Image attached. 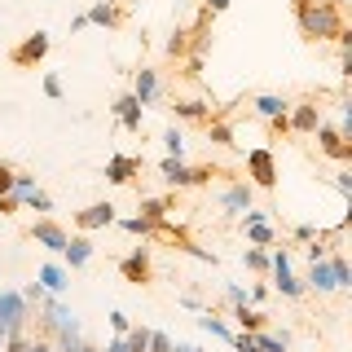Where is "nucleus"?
<instances>
[{
    "label": "nucleus",
    "instance_id": "nucleus-1",
    "mask_svg": "<svg viewBox=\"0 0 352 352\" xmlns=\"http://www.w3.org/2000/svg\"><path fill=\"white\" fill-rule=\"evenodd\" d=\"M295 5V22H300L304 40H339L344 36V9H339V0H291Z\"/></svg>",
    "mask_w": 352,
    "mask_h": 352
},
{
    "label": "nucleus",
    "instance_id": "nucleus-2",
    "mask_svg": "<svg viewBox=\"0 0 352 352\" xmlns=\"http://www.w3.org/2000/svg\"><path fill=\"white\" fill-rule=\"evenodd\" d=\"M159 176L172 190H198V185H212V176H225V168H190L185 159H163Z\"/></svg>",
    "mask_w": 352,
    "mask_h": 352
},
{
    "label": "nucleus",
    "instance_id": "nucleus-3",
    "mask_svg": "<svg viewBox=\"0 0 352 352\" xmlns=\"http://www.w3.org/2000/svg\"><path fill=\"white\" fill-rule=\"evenodd\" d=\"M247 176H251V185L256 190H273L278 185V159H273V150H247Z\"/></svg>",
    "mask_w": 352,
    "mask_h": 352
},
{
    "label": "nucleus",
    "instance_id": "nucleus-4",
    "mask_svg": "<svg viewBox=\"0 0 352 352\" xmlns=\"http://www.w3.org/2000/svg\"><path fill=\"white\" fill-rule=\"evenodd\" d=\"M27 317H31V308H27L22 295L0 291V330H5V339L9 335H22V330H27Z\"/></svg>",
    "mask_w": 352,
    "mask_h": 352
},
{
    "label": "nucleus",
    "instance_id": "nucleus-5",
    "mask_svg": "<svg viewBox=\"0 0 352 352\" xmlns=\"http://www.w3.org/2000/svg\"><path fill=\"white\" fill-rule=\"evenodd\" d=\"M269 273H273V286H278V291L286 295V300H300V295H304V282L291 273V256H286L282 247L269 256Z\"/></svg>",
    "mask_w": 352,
    "mask_h": 352
},
{
    "label": "nucleus",
    "instance_id": "nucleus-6",
    "mask_svg": "<svg viewBox=\"0 0 352 352\" xmlns=\"http://www.w3.org/2000/svg\"><path fill=\"white\" fill-rule=\"evenodd\" d=\"M49 49H53L49 31H36V36H27V40H22L18 49H14V53H9V62L22 66V71H31L36 62H44V53H49Z\"/></svg>",
    "mask_w": 352,
    "mask_h": 352
},
{
    "label": "nucleus",
    "instance_id": "nucleus-7",
    "mask_svg": "<svg viewBox=\"0 0 352 352\" xmlns=\"http://www.w3.org/2000/svg\"><path fill=\"white\" fill-rule=\"evenodd\" d=\"M119 278L132 282V286H150L154 278V269H150V251L146 247H132L124 260H119Z\"/></svg>",
    "mask_w": 352,
    "mask_h": 352
},
{
    "label": "nucleus",
    "instance_id": "nucleus-8",
    "mask_svg": "<svg viewBox=\"0 0 352 352\" xmlns=\"http://www.w3.org/2000/svg\"><path fill=\"white\" fill-rule=\"evenodd\" d=\"M313 132H317V150H322L326 159H335V163H348V159H352L348 137H344V132H339L335 124H317Z\"/></svg>",
    "mask_w": 352,
    "mask_h": 352
},
{
    "label": "nucleus",
    "instance_id": "nucleus-9",
    "mask_svg": "<svg viewBox=\"0 0 352 352\" xmlns=\"http://www.w3.org/2000/svg\"><path fill=\"white\" fill-rule=\"evenodd\" d=\"M286 110H291V102H286V97H278V93H260V97H256V115H260L273 132H291V128H286Z\"/></svg>",
    "mask_w": 352,
    "mask_h": 352
},
{
    "label": "nucleus",
    "instance_id": "nucleus-10",
    "mask_svg": "<svg viewBox=\"0 0 352 352\" xmlns=\"http://www.w3.org/2000/svg\"><path fill=\"white\" fill-rule=\"evenodd\" d=\"M242 234L256 242V247H273V242H278V229H273L269 216L256 212V207H247V212H242Z\"/></svg>",
    "mask_w": 352,
    "mask_h": 352
},
{
    "label": "nucleus",
    "instance_id": "nucleus-11",
    "mask_svg": "<svg viewBox=\"0 0 352 352\" xmlns=\"http://www.w3.org/2000/svg\"><path fill=\"white\" fill-rule=\"evenodd\" d=\"M31 234V242H36V247H44V251H53V256H62V247H66V229L58 225V220H36V225L27 229Z\"/></svg>",
    "mask_w": 352,
    "mask_h": 352
},
{
    "label": "nucleus",
    "instance_id": "nucleus-12",
    "mask_svg": "<svg viewBox=\"0 0 352 352\" xmlns=\"http://www.w3.org/2000/svg\"><path fill=\"white\" fill-rule=\"evenodd\" d=\"M110 110H115V119H119V128H124V132H141V124H146V106H141L132 93L115 97V106H110Z\"/></svg>",
    "mask_w": 352,
    "mask_h": 352
},
{
    "label": "nucleus",
    "instance_id": "nucleus-13",
    "mask_svg": "<svg viewBox=\"0 0 352 352\" xmlns=\"http://www.w3.org/2000/svg\"><path fill=\"white\" fill-rule=\"evenodd\" d=\"M106 225H115V207L110 203H93L84 212H75V229L80 234H93V229H106Z\"/></svg>",
    "mask_w": 352,
    "mask_h": 352
},
{
    "label": "nucleus",
    "instance_id": "nucleus-14",
    "mask_svg": "<svg viewBox=\"0 0 352 352\" xmlns=\"http://www.w3.org/2000/svg\"><path fill=\"white\" fill-rule=\"evenodd\" d=\"M251 198H256V185H251V181H234L225 194H220V207H225L229 216H242L251 207Z\"/></svg>",
    "mask_w": 352,
    "mask_h": 352
},
{
    "label": "nucleus",
    "instance_id": "nucleus-15",
    "mask_svg": "<svg viewBox=\"0 0 352 352\" xmlns=\"http://www.w3.org/2000/svg\"><path fill=\"white\" fill-rule=\"evenodd\" d=\"M317 124H322V110H317V102H300V106H291V115H286V128L300 132V137H308Z\"/></svg>",
    "mask_w": 352,
    "mask_h": 352
},
{
    "label": "nucleus",
    "instance_id": "nucleus-16",
    "mask_svg": "<svg viewBox=\"0 0 352 352\" xmlns=\"http://www.w3.org/2000/svg\"><path fill=\"white\" fill-rule=\"evenodd\" d=\"M141 172V159L137 154H115V159L106 163V181L110 185H132V176Z\"/></svg>",
    "mask_w": 352,
    "mask_h": 352
},
{
    "label": "nucleus",
    "instance_id": "nucleus-17",
    "mask_svg": "<svg viewBox=\"0 0 352 352\" xmlns=\"http://www.w3.org/2000/svg\"><path fill=\"white\" fill-rule=\"evenodd\" d=\"M132 97H137L141 106H154V102H159V71L141 66V71H137V80H132Z\"/></svg>",
    "mask_w": 352,
    "mask_h": 352
},
{
    "label": "nucleus",
    "instance_id": "nucleus-18",
    "mask_svg": "<svg viewBox=\"0 0 352 352\" xmlns=\"http://www.w3.org/2000/svg\"><path fill=\"white\" fill-rule=\"evenodd\" d=\"M84 18H88V27H110V31H115V27H124V22H128V14H124L119 5H110V0H102V5H93Z\"/></svg>",
    "mask_w": 352,
    "mask_h": 352
},
{
    "label": "nucleus",
    "instance_id": "nucleus-19",
    "mask_svg": "<svg viewBox=\"0 0 352 352\" xmlns=\"http://www.w3.org/2000/svg\"><path fill=\"white\" fill-rule=\"evenodd\" d=\"M304 291H317V295H330V291H335V273H330V260H326V256H322V260H313Z\"/></svg>",
    "mask_w": 352,
    "mask_h": 352
},
{
    "label": "nucleus",
    "instance_id": "nucleus-20",
    "mask_svg": "<svg viewBox=\"0 0 352 352\" xmlns=\"http://www.w3.org/2000/svg\"><path fill=\"white\" fill-rule=\"evenodd\" d=\"M172 110H176V119H198V124L212 119V102H203V97H176Z\"/></svg>",
    "mask_w": 352,
    "mask_h": 352
},
{
    "label": "nucleus",
    "instance_id": "nucleus-21",
    "mask_svg": "<svg viewBox=\"0 0 352 352\" xmlns=\"http://www.w3.org/2000/svg\"><path fill=\"white\" fill-rule=\"evenodd\" d=\"M62 260L71 264V269H84V264L93 260V242H88L84 234H80V238H66V247H62Z\"/></svg>",
    "mask_w": 352,
    "mask_h": 352
},
{
    "label": "nucleus",
    "instance_id": "nucleus-22",
    "mask_svg": "<svg viewBox=\"0 0 352 352\" xmlns=\"http://www.w3.org/2000/svg\"><path fill=\"white\" fill-rule=\"evenodd\" d=\"M168 212H176V198L172 194L168 198H141V216L154 220V225H159V220H168Z\"/></svg>",
    "mask_w": 352,
    "mask_h": 352
},
{
    "label": "nucleus",
    "instance_id": "nucleus-23",
    "mask_svg": "<svg viewBox=\"0 0 352 352\" xmlns=\"http://www.w3.org/2000/svg\"><path fill=\"white\" fill-rule=\"evenodd\" d=\"M66 282H71V273H66L62 264H44V269H40V286H44V291L62 295V291H66Z\"/></svg>",
    "mask_w": 352,
    "mask_h": 352
},
{
    "label": "nucleus",
    "instance_id": "nucleus-24",
    "mask_svg": "<svg viewBox=\"0 0 352 352\" xmlns=\"http://www.w3.org/2000/svg\"><path fill=\"white\" fill-rule=\"evenodd\" d=\"M326 260H330V273H335V291H348V286H352V269H348V260L339 256V251H326Z\"/></svg>",
    "mask_w": 352,
    "mask_h": 352
},
{
    "label": "nucleus",
    "instance_id": "nucleus-25",
    "mask_svg": "<svg viewBox=\"0 0 352 352\" xmlns=\"http://www.w3.org/2000/svg\"><path fill=\"white\" fill-rule=\"evenodd\" d=\"M234 322H238V330L256 335V330H264V313H256V308H247V304H238V308H234Z\"/></svg>",
    "mask_w": 352,
    "mask_h": 352
},
{
    "label": "nucleus",
    "instance_id": "nucleus-26",
    "mask_svg": "<svg viewBox=\"0 0 352 352\" xmlns=\"http://www.w3.org/2000/svg\"><path fill=\"white\" fill-rule=\"evenodd\" d=\"M291 348V335H269V330H256V352H286Z\"/></svg>",
    "mask_w": 352,
    "mask_h": 352
},
{
    "label": "nucleus",
    "instance_id": "nucleus-27",
    "mask_svg": "<svg viewBox=\"0 0 352 352\" xmlns=\"http://www.w3.org/2000/svg\"><path fill=\"white\" fill-rule=\"evenodd\" d=\"M146 348H150V330H146V326H141V330L128 326V330H124V352H146Z\"/></svg>",
    "mask_w": 352,
    "mask_h": 352
},
{
    "label": "nucleus",
    "instance_id": "nucleus-28",
    "mask_svg": "<svg viewBox=\"0 0 352 352\" xmlns=\"http://www.w3.org/2000/svg\"><path fill=\"white\" fill-rule=\"evenodd\" d=\"M22 207H27V212H53V198L44 190H27L22 194Z\"/></svg>",
    "mask_w": 352,
    "mask_h": 352
},
{
    "label": "nucleus",
    "instance_id": "nucleus-29",
    "mask_svg": "<svg viewBox=\"0 0 352 352\" xmlns=\"http://www.w3.org/2000/svg\"><path fill=\"white\" fill-rule=\"evenodd\" d=\"M163 150H168V159H185V137H181V128H168V132H163Z\"/></svg>",
    "mask_w": 352,
    "mask_h": 352
},
{
    "label": "nucleus",
    "instance_id": "nucleus-30",
    "mask_svg": "<svg viewBox=\"0 0 352 352\" xmlns=\"http://www.w3.org/2000/svg\"><path fill=\"white\" fill-rule=\"evenodd\" d=\"M119 229H124V234H141V238H146V234H154L159 225H154V220H146V216H128V220H119Z\"/></svg>",
    "mask_w": 352,
    "mask_h": 352
},
{
    "label": "nucleus",
    "instance_id": "nucleus-31",
    "mask_svg": "<svg viewBox=\"0 0 352 352\" xmlns=\"http://www.w3.org/2000/svg\"><path fill=\"white\" fill-rule=\"evenodd\" d=\"M185 53H190V31L176 27V31H172V40H168V58H185Z\"/></svg>",
    "mask_w": 352,
    "mask_h": 352
},
{
    "label": "nucleus",
    "instance_id": "nucleus-32",
    "mask_svg": "<svg viewBox=\"0 0 352 352\" xmlns=\"http://www.w3.org/2000/svg\"><path fill=\"white\" fill-rule=\"evenodd\" d=\"M198 326H203V330H207V335H216V339H234V335H229V326H225V322H220V317H216V313H203V317H198Z\"/></svg>",
    "mask_w": 352,
    "mask_h": 352
},
{
    "label": "nucleus",
    "instance_id": "nucleus-33",
    "mask_svg": "<svg viewBox=\"0 0 352 352\" xmlns=\"http://www.w3.org/2000/svg\"><path fill=\"white\" fill-rule=\"evenodd\" d=\"M207 137H212V146H234V128L229 124H212L207 119Z\"/></svg>",
    "mask_w": 352,
    "mask_h": 352
},
{
    "label": "nucleus",
    "instance_id": "nucleus-34",
    "mask_svg": "<svg viewBox=\"0 0 352 352\" xmlns=\"http://www.w3.org/2000/svg\"><path fill=\"white\" fill-rule=\"evenodd\" d=\"M242 260H247V269H256V273H269V256H264L260 247H251V251H242Z\"/></svg>",
    "mask_w": 352,
    "mask_h": 352
},
{
    "label": "nucleus",
    "instance_id": "nucleus-35",
    "mask_svg": "<svg viewBox=\"0 0 352 352\" xmlns=\"http://www.w3.org/2000/svg\"><path fill=\"white\" fill-rule=\"evenodd\" d=\"M18 207H22V194H18V190H9V194H0V212H5V216H14V212H18Z\"/></svg>",
    "mask_w": 352,
    "mask_h": 352
},
{
    "label": "nucleus",
    "instance_id": "nucleus-36",
    "mask_svg": "<svg viewBox=\"0 0 352 352\" xmlns=\"http://www.w3.org/2000/svg\"><path fill=\"white\" fill-rule=\"evenodd\" d=\"M146 352H172V339L163 335V330H150V348Z\"/></svg>",
    "mask_w": 352,
    "mask_h": 352
},
{
    "label": "nucleus",
    "instance_id": "nucleus-37",
    "mask_svg": "<svg viewBox=\"0 0 352 352\" xmlns=\"http://www.w3.org/2000/svg\"><path fill=\"white\" fill-rule=\"evenodd\" d=\"M44 97L62 102V75H44Z\"/></svg>",
    "mask_w": 352,
    "mask_h": 352
},
{
    "label": "nucleus",
    "instance_id": "nucleus-38",
    "mask_svg": "<svg viewBox=\"0 0 352 352\" xmlns=\"http://www.w3.org/2000/svg\"><path fill=\"white\" fill-rule=\"evenodd\" d=\"M317 238H326L322 229H313V225H295V242H317Z\"/></svg>",
    "mask_w": 352,
    "mask_h": 352
},
{
    "label": "nucleus",
    "instance_id": "nucleus-39",
    "mask_svg": "<svg viewBox=\"0 0 352 352\" xmlns=\"http://www.w3.org/2000/svg\"><path fill=\"white\" fill-rule=\"evenodd\" d=\"M234 348H238V352H256V335H247V330H242V335H234Z\"/></svg>",
    "mask_w": 352,
    "mask_h": 352
},
{
    "label": "nucleus",
    "instance_id": "nucleus-40",
    "mask_svg": "<svg viewBox=\"0 0 352 352\" xmlns=\"http://www.w3.org/2000/svg\"><path fill=\"white\" fill-rule=\"evenodd\" d=\"M9 190H14V168L0 163V194H9Z\"/></svg>",
    "mask_w": 352,
    "mask_h": 352
},
{
    "label": "nucleus",
    "instance_id": "nucleus-41",
    "mask_svg": "<svg viewBox=\"0 0 352 352\" xmlns=\"http://www.w3.org/2000/svg\"><path fill=\"white\" fill-rule=\"evenodd\" d=\"M335 190L344 194V198L352 194V172H335Z\"/></svg>",
    "mask_w": 352,
    "mask_h": 352
},
{
    "label": "nucleus",
    "instance_id": "nucleus-42",
    "mask_svg": "<svg viewBox=\"0 0 352 352\" xmlns=\"http://www.w3.org/2000/svg\"><path fill=\"white\" fill-rule=\"evenodd\" d=\"M229 304H234V308L247 304V291H242V286H229Z\"/></svg>",
    "mask_w": 352,
    "mask_h": 352
},
{
    "label": "nucleus",
    "instance_id": "nucleus-43",
    "mask_svg": "<svg viewBox=\"0 0 352 352\" xmlns=\"http://www.w3.org/2000/svg\"><path fill=\"white\" fill-rule=\"evenodd\" d=\"M110 326H115L119 335H124V330H128V317H124V313H110Z\"/></svg>",
    "mask_w": 352,
    "mask_h": 352
},
{
    "label": "nucleus",
    "instance_id": "nucleus-44",
    "mask_svg": "<svg viewBox=\"0 0 352 352\" xmlns=\"http://www.w3.org/2000/svg\"><path fill=\"white\" fill-rule=\"evenodd\" d=\"M229 9V0H207V14H225Z\"/></svg>",
    "mask_w": 352,
    "mask_h": 352
},
{
    "label": "nucleus",
    "instance_id": "nucleus-45",
    "mask_svg": "<svg viewBox=\"0 0 352 352\" xmlns=\"http://www.w3.org/2000/svg\"><path fill=\"white\" fill-rule=\"evenodd\" d=\"M102 352H124V339H110V344H106Z\"/></svg>",
    "mask_w": 352,
    "mask_h": 352
},
{
    "label": "nucleus",
    "instance_id": "nucleus-46",
    "mask_svg": "<svg viewBox=\"0 0 352 352\" xmlns=\"http://www.w3.org/2000/svg\"><path fill=\"white\" fill-rule=\"evenodd\" d=\"M172 352H203V348H194V344H181V348H172Z\"/></svg>",
    "mask_w": 352,
    "mask_h": 352
},
{
    "label": "nucleus",
    "instance_id": "nucleus-47",
    "mask_svg": "<svg viewBox=\"0 0 352 352\" xmlns=\"http://www.w3.org/2000/svg\"><path fill=\"white\" fill-rule=\"evenodd\" d=\"M80 352H102V348H93V344H80Z\"/></svg>",
    "mask_w": 352,
    "mask_h": 352
}]
</instances>
